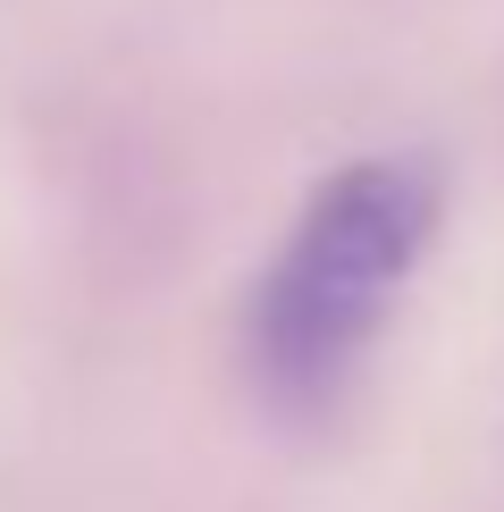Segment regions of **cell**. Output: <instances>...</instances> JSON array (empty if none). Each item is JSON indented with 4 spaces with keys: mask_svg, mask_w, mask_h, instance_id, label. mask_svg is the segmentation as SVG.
Instances as JSON below:
<instances>
[{
    "mask_svg": "<svg viewBox=\"0 0 504 512\" xmlns=\"http://www.w3.org/2000/svg\"><path fill=\"white\" fill-rule=\"evenodd\" d=\"M437 227L429 160H353L303 202L294 236L261 269L244 303V370L252 395L286 420L328 412L378 345L412 261Z\"/></svg>",
    "mask_w": 504,
    "mask_h": 512,
    "instance_id": "obj_1",
    "label": "cell"
}]
</instances>
